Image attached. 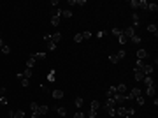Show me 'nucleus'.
<instances>
[{
  "mask_svg": "<svg viewBox=\"0 0 158 118\" xmlns=\"http://www.w3.org/2000/svg\"><path fill=\"white\" fill-rule=\"evenodd\" d=\"M125 55H127V53H125V49H121V51H118L116 55H111V57H109V62H112V64H118L119 60L125 58Z\"/></svg>",
  "mask_w": 158,
  "mask_h": 118,
  "instance_id": "obj_1",
  "label": "nucleus"
},
{
  "mask_svg": "<svg viewBox=\"0 0 158 118\" xmlns=\"http://www.w3.org/2000/svg\"><path fill=\"white\" fill-rule=\"evenodd\" d=\"M30 109H32V118H39V104L37 102H32L30 104Z\"/></svg>",
  "mask_w": 158,
  "mask_h": 118,
  "instance_id": "obj_2",
  "label": "nucleus"
},
{
  "mask_svg": "<svg viewBox=\"0 0 158 118\" xmlns=\"http://www.w3.org/2000/svg\"><path fill=\"white\" fill-rule=\"evenodd\" d=\"M144 76H146V74H144L141 69H134V79H135V81H142Z\"/></svg>",
  "mask_w": 158,
  "mask_h": 118,
  "instance_id": "obj_3",
  "label": "nucleus"
},
{
  "mask_svg": "<svg viewBox=\"0 0 158 118\" xmlns=\"http://www.w3.org/2000/svg\"><path fill=\"white\" fill-rule=\"evenodd\" d=\"M123 35H125L127 39L134 37V35H135V28H134V27H127V30H123Z\"/></svg>",
  "mask_w": 158,
  "mask_h": 118,
  "instance_id": "obj_4",
  "label": "nucleus"
},
{
  "mask_svg": "<svg viewBox=\"0 0 158 118\" xmlns=\"http://www.w3.org/2000/svg\"><path fill=\"white\" fill-rule=\"evenodd\" d=\"M146 57H148V51H146V49H142V48H139L137 49V60H144Z\"/></svg>",
  "mask_w": 158,
  "mask_h": 118,
  "instance_id": "obj_5",
  "label": "nucleus"
},
{
  "mask_svg": "<svg viewBox=\"0 0 158 118\" xmlns=\"http://www.w3.org/2000/svg\"><path fill=\"white\" fill-rule=\"evenodd\" d=\"M141 70H142V72H144L146 76H151V72H153V65H148V64H144Z\"/></svg>",
  "mask_w": 158,
  "mask_h": 118,
  "instance_id": "obj_6",
  "label": "nucleus"
},
{
  "mask_svg": "<svg viewBox=\"0 0 158 118\" xmlns=\"http://www.w3.org/2000/svg\"><path fill=\"white\" fill-rule=\"evenodd\" d=\"M112 100H114L116 104H123V102H125L127 99H125V95H121V93H116V95L112 97Z\"/></svg>",
  "mask_w": 158,
  "mask_h": 118,
  "instance_id": "obj_7",
  "label": "nucleus"
},
{
  "mask_svg": "<svg viewBox=\"0 0 158 118\" xmlns=\"http://www.w3.org/2000/svg\"><path fill=\"white\" fill-rule=\"evenodd\" d=\"M51 95L55 99H63L65 93H63V90H51Z\"/></svg>",
  "mask_w": 158,
  "mask_h": 118,
  "instance_id": "obj_8",
  "label": "nucleus"
},
{
  "mask_svg": "<svg viewBox=\"0 0 158 118\" xmlns=\"http://www.w3.org/2000/svg\"><path fill=\"white\" fill-rule=\"evenodd\" d=\"M116 93H121V95H125V93H127V85H125V83L118 85V86H116Z\"/></svg>",
  "mask_w": 158,
  "mask_h": 118,
  "instance_id": "obj_9",
  "label": "nucleus"
},
{
  "mask_svg": "<svg viewBox=\"0 0 158 118\" xmlns=\"http://www.w3.org/2000/svg\"><path fill=\"white\" fill-rule=\"evenodd\" d=\"M155 92H156V90H155V85L146 86V95H148V97H155Z\"/></svg>",
  "mask_w": 158,
  "mask_h": 118,
  "instance_id": "obj_10",
  "label": "nucleus"
},
{
  "mask_svg": "<svg viewBox=\"0 0 158 118\" xmlns=\"http://www.w3.org/2000/svg\"><path fill=\"white\" fill-rule=\"evenodd\" d=\"M142 83H144L146 86H151V85H155V81H153V78H151V76H144Z\"/></svg>",
  "mask_w": 158,
  "mask_h": 118,
  "instance_id": "obj_11",
  "label": "nucleus"
},
{
  "mask_svg": "<svg viewBox=\"0 0 158 118\" xmlns=\"http://www.w3.org/2000/svg\"><path fill=\"white\" fill-rule=\"evenodd\" d=\"M106 95H107V99H112L114 95H116V86H111V88L106 92Z\"/></svg>",
  "mask_w": 158,
  "mask_h": 118,
  "instance_id": "obj_12",
  "label": "nucleus"
},
{
  "mask_svg": "<svg viewBox=\"0 0 158 118\" xmlns=\"http://www.w3.org/2000/svg\"><path fill=\"white\" fill-rule=\"evenodd\" d=\"M114 104H116V102H114V100H112V99H107V100H106V104H104V106H102V108H104V109H109V108H114Z\"/></svg>",
  "mask_w": 158,
  "mask_h": 118,
  "instance_id": "obj_13",
  "label": "nucleus"
},
{
  "mask_svg": "<svg viewBox=\"0 0 158 118\" xmlns=\"http://www.w3.org/2000/svg\"><path fill=\"white\" fill-rule=\"evenodd\" d=\"M32 57H33L35 60H46V57H48V55H46L44 51H40V53H35V55H32Z\"/></svg>",
  "mask_w": 158,
  "mask_h": 118,
  "instance_id": "obj_14",
  "label": "nucleus"
},
{
  "mask_svg": "<svg viewBox=\"0 0 158 118\" xmlns=\"http://www.w3.org/2000/svg\"><path fill=\"white\" fill-rule=\"evenodd\" d=\"M132 20H134V28L141 25V18H139V14H135V12H134V14H132Z\"/></svg>",
  "mask_w": 158,
  "mask_h": 118,
  "instance_id": "obj_15",
  "label": "nucleus"
},
{
  "mask_svg": "<svg viewBox=\"0 0 158 118\" xmlns=\"http://www.w3.org/2000/svg\"><path fill=\"white\" fill-rule=\"evenodd\" d=\"M12 116H14V118H25V111H23V109L12 111Z\"/></svg>",
  "mask_w": 158,
  "mask_h": 118,
  "instance_id": "obj_16",
  "label": "nucleus"
},
{
  "mask_svg": "<svg viewBox=\"0 0 158 118\" xmlns=\"http://www.w3.org/2000/svg\"><path fill=\"white\" fill-rule=\"evenodd\" d=\"M60 39H62V34H58V32H56V34H53V35L49 37V41H51V42H55V44H56Z\"/></svg>",
  "mask_w": 158,
  "mask_h": 118,
  "instance_id": "obj_17",
  "label": "nucleus"
},
{
  "mask_svg": "<svg viewBox=\"0 0 158 118\" xmlns=\"http://www.w3.org/2000/svg\"><path fill=\"white\" fill-rule=\"evenodd\" d=\"M70 5H86V0H69Z\"/></svg>",
  "mask_w": 158,
  "mask_h": 118,
  "instance_id": "obj_18",
  "label": "nucleus"
},
{
  "mask_svg": "<svg viewBox=\"0 0 158 118\" xmlns=\"http://www.w3.org/2000/svg\"><path fill=\"white\" fill-rule=\"evenodd\" d=\"M99 108H100V102H99V100H91L90 109H93V111H99Z\"/></svg>",
  "mask_w": 158,
  "mask_h": 118,
  "instance_id": "obj_19",
  "label": "nucleus"
},
{
  "mask_svg": "<svg viewBox=\"0 0 158 118\" xmlns=\"http://www.w3.org/2000/svg\"><path fill=\"white\" fill-rule=\"evenodd\" d=\"M55 79H56V72H55V70H49V72H48V81L53 83Z\"/></svg>",
  "mask_w": 158,
  "mask_h": 118,
  "instance_id": "obj_20",
  "label": "nucleus"
},
{
  "mask_svg": "<svg viewBox=\"0 0 158 118\" xmlns=\"http://www.w3.org/2000/svg\"><path fill=\"white\" fill-rule=\"evenodd\" d=\"M148 4H149V2H146V0H139V9L146 11V9H148Z\"/></svg>",
  "mask_w": 158,
  "mask_h": 118,
  "instance_id": "obj_21",
  "label": "nucleus"
},
{
  "mask_svg": "<svg viewBox=\"0 0 158 118\" xmlns=\"http://www.w3.org/2000/svg\"><path fill=\"white\" fill-rule=\"evenodd\" d=\"M48 111H49V108H48V106H44V104H42V106H39V115H40V116H42V115H46Z\"/></svg>",
  "mask_w": 158,
  "mask_h": 118,
  "instance_id": "obj_22",
  "label": "nucleus"
},
{
  "mask_svg": "<svg viewBox=\"0 0 158 118\" xmlns=\"http://www.w3.org/2000/svg\"><path fill=\"white\" fill-rule=\"evenodd\" d=\"M148 30L151 32V34H155V35H158V28H156V25H153V23H151V25H148Z\"/></svg>",
  "mask_w": 158,
  "mask_h": 118,
  "instance_id": "obj_23",
  "label": "nucleus"
},
{
  "mask_svg": "<svg viewBox=\"0 0 158 118\" xmlns=\"http://www.w3.org/2000/svg\"><path fill=\"white\" fill-rule=\"evenodd\" d=\"M146 11H149V12H156L158 5H156V4H148V9H146Z\"/></svg>",
  "mask_w": 158,
  "mask_h": 118,
  "instance_id": "obj_24",
  "label": "nucleus"
},
{
  "mask_svg": "<svg viewBox=\"0 0 158 118\" xmlns=\"http://www.w3.org/2000/svg\"><path fill=\"white\" fill-rule=\"evenodd\" d=\"M128 5H130V7H132L134 11L139 9V0H130V2H128Z\"/></svg>",
  "mask_w": 158,
  "mask_h": 118,
  "instance_id": "obj_25",
  "label": "nucleus"
},
{
  "mask_svg": "<svg viewBox=\"0 0 158 118\" xmlns=\"http://www.w3.org/2000/svg\"><path fill=\"white\" fill-rule=\"evenodd\" d=\"M51 25H53V27H58L60 25V18L58 16H51Z\"/></svg>",
  "mask_w": 158,
  "mask_h": 118,
  "instance_id": "obj_26",
  "label": "nucleus"
},
{
  "mask_svg": "<svg viewBox=\"0 0 158 118\" xmlns=\"http://www.w3.org/2000/svg\"><path fill=\"white\" fill-rule=\"evenodd\" d=\"M56 113H58L60 116H65V115H67V109L63 108V106H60V108H56Z\"/></svg>",
  "mask_w": 158,
  "mask_h": 118,
  "instance_id": "obj_27",
  "label": "nucleus"
},
{
  "mask_svg": "<svg viewBox=\"0 0 158 118\" xmlns=\"http://www.w3.org/2000/svg\"><path fill=\"white\" fill-rule=\"evenodd\" d=\"M35 62H37V60L33 58V57H30V58H28V62H27V67H28V69H32V67L35 65Z\"/></svg>",
  "mask_w": 158,
  "mask_h": 118,
  "instance_id": "obj_28",
  "label": "nucleus"
},
{
  "mask_svg": "<svg viewBox=\"0 0 158 118\" xmlns=\"http://www.w3.org/2000/svg\"><path fill=\"white\" fill-rule=\"evenodd\" d=\"M128 41L132 44H141V37H139V35H134V37H130Z\"/></svg>",
  "mask_w": 158,
  "mask_h": 118,
  "instance_id": "obj_29",
  "label": "nucleus"
},
{
  "mask_svg": "<svg viewBox=\"0 0 158 118\" xmlns=\"http://www.w3.org/2000/svg\"><path fill=\"white\" fill-rule=\"evenodd\" d=\"M0 53H4V55H9V53H11V48L7 46V44H4V46H2V49H0Z\"/></svg>",
  "mask_w": 158,
  "mask_h": 118,
  "instance_id": "obj_30",
  "label": "nucleus"
},
{
  "mask_svg": "<svg viewBox=\"0 0 158 118\" xmlns=\"http://www.w3.org/2000/svg\"><path fill=\"white\" fill-rule=\"evenodd\" d=\"M111 34H112L114 37H119V35L123 34V30H121V28H112V32H111Z\"/></svg>",
  "mask_w": 158,
  "mask_h": 118,
  "instance_id": "obj_31",
  "label": "nucleus"
},
{
  "mask_svg": "<svg viewBox=\"0 0 158 118\" xmlns=\"http://www.w3.org/2000/svg\"><path fill=\"white\" fill-rule=\"evenodd\" d=\"M30 76H32V69H28V67H27V69L23 70V78H27V79H30Z\"/></svg>",
  "mask_w": 158,
  "mask_h": 118,
  "instance_id": "obj_32",
  "label": "nucleus"
},
{
  "mask_svg": "<svg viewBox=\"0 0 158 118\" xmlns=\"http://www.w3.org/2000/svg\"><path fill=\"white\" fill-rule=\"evenodd\" d=\"M62 16H63V18H72V12H70L69 9H63L62 11Z\"/></svg>",
  "mask_w": 158,
  "mask_h": 118,
  "instance_id": "obj_33",
  "label": "nucleus"
},
{
  "mask_svg": "<svg viewBox=\"0 0 158 118\" xmlns=\"http://www.w3.org/2000/svg\"><path fill=\"white\" fill-rule=\"evenodd\" d=\"M106 111H107L109 116H116V108H109V109H106Z\"/></svg>",
  "mask_w": 158,
  "mask_h": 118,
  "instance_id": "obj_34",
  "label": "nucleus"
},
{
  "mask_svg": "<svg viewBox=\"0 0 158 118\" xmlns=\"http://www.w3.org/2000/svg\"><path fill=\"white\" fill-rule=\"evenodd\" d=\"M74 104H76V108H83V99L77 97L76 100H74Z\"/></svg>",
  "mask_w": 158,
  "mask_h": 118,
  "instance_id": "obj_35",
  "label": "nucleus"
},
{
  "mask_svg": "<svg viewBox=\"0 0 158 118\" xmlns=\"http://www.w3.org/2000/svg\"><path fill=\"white\" fill-rule=\"evenodd\" d=\"M81 41H84L83 39V34H76L74 35V42H81Z\"/></svg>",
  "mask_w": 158,
  "mask_h": 118,
  "instance_id": "obj_36",
  "label": "nucleus"
},
{
  "mask_svg": "<svg viewBox=\"0 0 158 118\" xmlns=\"http://www.w3.org/2000/svg\"><path fill=\"white\" fill-rule=\"evenodd\" d=\"M48 49H49V51H55V49H56V44L51 42V41H48Z\"/></svg>",
  "mask_w": 158,
  "mask_h": 118,
  "instance_id": "obj_37",
  "label": "nucleus"
},
{
  "mask_svg": "<svg viewBox=\"0 0 158 118\" xmlns=\"http://www.w3.org/2000/svg\"><path fill=\"white\" fill-rule=\"evenodd\" d=\"M118 41H119V44H127V41H128V39H127V37H125V35L121 34V35L118 37Z\"/></svg>",
  "mask_w": 158,
  "mask_h": 118,
  "instance_id": "obj_38",
  "label": "nucleus"
},
{
  "mask_svg": "<svg viewBox=\"0 0 158 118\" xmlns=\"http://www.w3.org/2000/svg\"><path fill=\"white\" fill-rule=\"evenodd\" d=\"M97 113H99V111H93V109H90V111H88V118H97Z\"/></svg>",
  "mask_w": 158,
  "mask_h": 118,
  "instance_id": "obj_39",
  "label": "nucleus"
},
{
  "mask_svg": "<svg viewBox=\"0 0 158 118\" xmlns=\"http://www.w3.org/2000/svg\"><path fill=\"white\" fill-rule=\"evenodd\" d=\"M21 86H30V79L23 78V79H21Z\"/></svg>",
  "mask_w": 158,
  "mask_h": 118,
  "instance_id": "obj_40",
  "label": "nucleus"
},
{
  "mask_svg": "<svg viewBox=\"0 0 158 118\" xmlns=\"http://www.w3.org/2000/svg\"><path fill=\"white\" fill-rule=\"evenodd\" d=\"M40 90H42V92H51L49 85H46V83H44V85H40Z\"/></svg>",
  "mask_w": 158,
  "mask_h": 118,
  "instance_id": "obj_41",
  "label": "nucleus"
},
{
  "mask_svg": "<svg viewBox=\"0 0 158 118\" xmlns=\"http://www.w3.org/2000/svg\"><path fill=\"white\" fill-rule=\"evenodd\" d=\"M135 100H137L139 106H144V97H141V95H139V97H135Z\"/></svg>",
  "mask_w": 158,
  "mask_h": 118,
  "instance_id": "obj_42",
  "label": "nucleus"
},
{
  "mask_svg": "<svg viewBox=\"0 0 158 118\" xmlns=\"http://www.w3.org/2000/svg\"><path fill=\"white\" fill-rule=\"evenodd\" d=\"M142 65H144L142 60H137V62H135V69H142Z\"/></svg>",
  "mask_w": 158,
  "mask_h": 118,
  "instance_id": "obj_43",
  "label": "nucleus"
},
{
  "mask_svg": "<svg viewBox=\"0 0 158 118\" xmlns=\"http://www.w3.org/2000/svg\"><path fill=\"white\" fill-rule=\"evenodd\" d=\"M7 92H9L7 88H0V97H5V95H7Z\"/></svg>",
  "mask_w": 158,
  "mask_h": 118,
  "instance_id": "obj_44",
  "label": "nucleus"
},
{
  "mask_svg": "<svg viewBox=\"0 0 158 118\" xmlns=\"http://www.w3.org/2000/svg\"><path fill=\"white\" fill-rule=\"evenodd\" d=\"M74 118H84V113H83V111H77V113L74 115Z\"/></svg>",
  "mask_w": 158,
  "mask_h": 118,
  "instance_id": "obj_45",
  "label": "nucleus"
},
{
  "mask_svg": "<svg viewBox=\"0 0 158 118\" xmlns=\"http://www.w3.org/2000/svg\"><path fill=\"white\" fill-rule=\"evenodd\" d=\"M90 37H91V34H90V32H83V39H84V41L90 39Z\"/></svg>",
  "mask_w": 158,
  "mask_h": 118,
  "instance_id": "obj_46",
  "label": "nucleus"
},
{
  "mask_svg": "<svg viewBox=\"0 0 158 118\" xmlns=\"http://www.w3.org/2000/svg\"><path fill=\"white\" fill-rule=\"evenodd\" d=\"M0 104L5 106V104H7V97H0Z\"/></svg>",
  "mask_w": 158,
  "mask_h": 118,
  "instance_id": "obj_47",
  "label": "nucleus"
},
{
  "mask_svg": "<svg viewBox=\"0 0 158 118\" xmlns=\"http://www.w3.org/2000/svg\"><path fill=\"white\" fill-rule=\"evenodd\" d=\"M106 34H107V32H99V34H97V37H99V39H100V37H104Z\"/></svg>",
  "mask_w": 158,
  "mask_h": 118,
  "instance_id": "obj_48",
  "label": "nucleus"
},
{
  "mask_svg": "<svg viewBox=\"0 0 158 118\" xmlns=\"http://www.w3.org/2000/svg\"><path fill=\"white\" fill-rule=\"evenodd\" d=\"M2 46H4V41H2V37H0V48H2Z\"/></svg>",
  "mask_w": 158,
  "mask_h": 118,
  "instance_id": "obj_49",
  "label": "nucleus"
},
{
  "mask_svg": "<svg viewBox=\"0 0 158 118\" xmlns=\"http://www.w3.org/2000/svg\"><path fill=\"white\" fill-rule=\"evenodd\" d=\"M9 116H11V118H14V116H12V111H11V113H9Z\"/></svg>",
  "mask_w": 158,
  "mask_h": 118,
  "instance_id": "obj_50",
  "label": "nucleus"
},
{
  "mask_svg": "<svg viewBox=\"0 0 158 118\" xmlns=\"http://www.w3.org/2000/svg\"><path fill=\"white\" fill-rule=\"evenodd\" d=\"M123 118H132V116H123Z\"/></svg>",
  "mask_w": 158,
  "mask_h": 118,
  "instance_id": "obj_51",
  "label": "nucleus"
},
{
  "mask_svg": "<svg viewBox=\"0 0 158 118\" xmlns=\"http://www.w3.org/2000/svg\"><path fill=\"white\" fill-rule=\"evenodd\" d=\"M0 49H2V48H0Z\"/></svg>",
  "mask_w": 158,
  "mask_h": 118,
  "instance_id": "obj_52",
  "label": "nucleus"
}]
</instances>
